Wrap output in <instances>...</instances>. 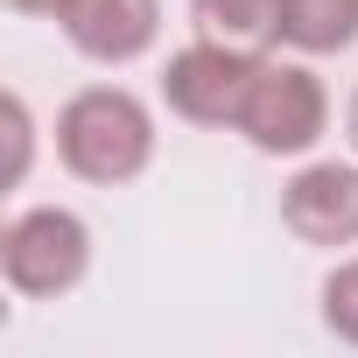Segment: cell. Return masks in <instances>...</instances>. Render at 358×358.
I'll use <instances>...</instances> for the list:
<instances>
[{"instance_id":"obj_7","label":"cell","mask_w":358,"mask_h":358,"mask_svg":"<svg viewBox=\"0 0 358 358\" xmlns=\"http://www.w3.org/2000/svg\"><path fill=\"white\" fill-rule=\"evenodd\" d=\"M358 43V0H281V50L337 57Z\"/></svg>"},{"instance_id":"obj_3","label":"cell","mask_w":358,"mask_h":358,"mask_svg":"<svg viewBox=\"0 0 358 358\" xmlns=\"http://www.w3.org/2000/svg\"><path fill=\"white\" fill-rule=\"evenodd\" d=\"M232 134H246V148L267 155V162H302L330 134V85L302 57H260L246 113H239Z\"/></svg>"},{"instance_id":"obj_11","label":"cell","mask_w":358,"mask_h":358,"mask_svg":"<svg viewBox=\"0 0 358 358\" xmlns=\"http://www.w3.org/2000/svg\"><path fill=\"white\" fill-rule=\"evenodd\" d=\"M15 15H29V22H57L64 15V0H8Z\"/></svg>"},{"instance_id":"obj_5","label":"cell","mask_w":358,"mask_h":358,"mask_svg":"<svg viewBox=\"0 0 358 358\" xmlns=\"http://www.w3.org/2000/svg\"><path fill=\"white\" fill-rule=\"evenodd\" d=\"M281 225L302 246H358V155L351 162H302L281 183Z\"/></svg>"},{"instance_id":"obj_4","label":"cell","mask_w":358,"mask_h":358,"mask_svg":"<svg viewBox=\"0 0 358 358\" xmlns=\"http://www.w3.org/2000/svg\"><path fill=\"white\" fill-rule=\"evenodd\" d=\"M267 50H232V43H183L169 64H162V106L183 120V127H211V134H232L239 113H246V92H253V71H260Z\"/></svg>"},{"instance_id":"obj_12","label":"cell","mask_w":358,"mask_h":358,"mask_svg":"<svg viewBox=\"0 0 358 358\" xmlns=\"http://www.w3.org/2000/svg\"><path fill=\"white\" fill-rule=\"evenodd\" d=\"M344 141H351V155H358V85H351V99H344Z\"/></svg>"},{"instance_id":"obj_1","label":"cell","mask_w":358,"mask_h":358,"mask_svg":"<svg viewBox=\"0 0 358 358\" xmlns=\"http://www.w3.org/2000/svg\"><path fill=\"white\" fill-rule=\"evenodd\" d=\"M155 106L127 85H85L57 106V162L92 190H127L155 169Z\"/></svg>"},{"instance_id":"obj_10","label":"cell","mask_w":358,"mask_h":358,"mask_svg":"<svg viewBox=\"0 0 358 358\" xmlns=\"http://www.w3.org/2000/svg\"><path fill=\"white\" fill-rule=\"evenodd\" d=\"M323 330L358 344V260H337L323 274Z\"/></svg>"},{"instance_id":"obj_2","label":"cell","mask_w":358,"mask_h":358,"mask_svg":"<svg viewBox=\"0 0 358 358\" xmlns=\"http://www.w3.org/2000/svg\"><path fill=\"white\" fill-rule=\"evenodd\" d=\"M92 274V225L71 204H22L0 225V281L22 302H57Z\"/></svg>"},{"instance_id":"obj_8","label":"cell","mask_w":358,"mask_h":358,"mask_svg":"<svg viewBox=\"0 0 358 358\" xmlns=\"http://www.w3.org/2000/svg\"><path fill=\"white\" fill-rule=\"evenodd\" d=\"M190 29L232 50H274L281 43V0H190Z\"/></svg>"},{"instance_id":"obj_9","label":"cell","mask_w":358,"mask_h":358,"mask_svg":"<svg viewBox=\"0 0 358 358\" xmlns=\"http://www.w3.org/2000/svg\"><path fill=\"white\" fill-rule=\"evenodd\" d=\"M0 127H8V176H0V183L22 190L29 169H36V113H29L22 92H0Z\"/></svg>"},{"instance_id":"obj_6","label":"cell","mask_w":358,"mask_h":358,"mask_svg":"<svg viewBox=\"0 0 358 358\" xmlns=\"http://www.w3.org/2000/svg\"><path fill=\"white\" fill-rule=\"evenodd\" d=\"M57 29L85 64L127 71L162 43V0H64Z\"/></svg>"}]
</instances>
